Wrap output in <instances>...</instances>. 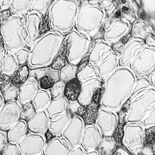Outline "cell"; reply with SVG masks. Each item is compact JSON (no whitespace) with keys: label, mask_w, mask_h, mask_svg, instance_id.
I'll return each mask as SVG.
<instances>
[{"label":"cell","mask_w":155,"mask_h":155,"mask_svg":"<svg viewBox=\"0 0 155 155\" xmlns=\"http://www.w3.org/2000/svg\"><path fill=\"white\" fill-rule=\"evenodd\" d=\"M137 78L129 67L119 66L104 82L101 107L119 112L129 99Z\"/></svg>","instance_id":"1"},{"label":"cell","mask_w":155,"mask_h":155,"mask_svg":"<svg viewBox=\"0 0 155 155\" xmlns=\"http://www.w3.org/2000/svg\"><path fill=\"white\" fill-rule=\"evenodd\" d=\"M107 14L99 4L80 0L75 25L78 31L93 41L103 37Z\"/></svg>","instance_id":"2"},{"label":"cell","mask_w":155,"mask_h":155,"mask_svg":"<svg viewBox=\"0 0 155 155\" xmlns=\"http://www.w3.org/2000/svg\"><path fill=\"white\" fill-rule=\"evenodd\" d=\"M66 35L50 30L44 32L31 48L28 62L30 69L50 66L60 51Z\"/></svg>","instance_id":"3"},{"label":"cell","mask_w":155,"mask_h":155,"mask_svg":"<svg viewBox=\"0 0 155 155\" xmlns=\"http://www.w3.org/2000/svg\"><path fill=\"white\" fill-rule=\"evenodd\" d=\"M80 0H55L48 14L50 30L67 35L75 27Z\"/></svg>","instance_id":"4"},{"label":"cell","mask_w":155,"mask_h":155,"mask_svg":"<svg viewBox=\"0 0 155 155\" xmlns=\"http://www.w3.org/2000/svg\"><path fill=\"white\" fill-rule=\"evenodd\" d=\"M0 37L9 52L13 54L23 48L29 49L26 44L25 15H13L0 25Z\"/></svg>","instance_id":"5"},{"label":"cell","mask_w":155,"mask_h":155,"mask_svg":"<svg viewBox=\"0 0 155 155\" xmlns=\"http://www.w3.org/2000/svg\"><path fill=\"white\" fill-rule=\"evenodd\" d=\"M68 44L67 54L68 63L77 66L87 54L93 41L81 34L75 28L66 35Z\"/></svg>","instance_id":"6"},{"label":"cell","mask_w":155,"mask_h":155,"mask_svg":"<svg viewBox=\"0 0 155 155\" xmlns=\"http://www.w3.org/2000/svg\"><path fill=\"white\" fill-rule=\"evenodd\" d=\"M126 117L133 114H141L143 119L155 108V87H151L132 96Z\"/></svg>","instance_id":"7"},{"label":"cell","mask_w":155,"mask_h":155,"mask_svg":"<svg viewBox=\"0 0 155 155\" xmlns=\"http://www.w3.org/2000/svg\"><path fill=\"white\" fill-rule=\"evenodd\" d=\"M130 68L138 78L146 77L155 68V49L145 44L141 51L132 61Z\"/></svg>","instance_id":"8"},{"label":"cell","mask_w":155,"mask_h":155,"mask_svg":"<svg viewBox=\"0 0 155 155\" xmlns=\"http://www.w3.org/2000/svg\"><path fill=\"white\" fill-rule=\"evenodd\" d=\"M46 144L44 135L29 131L18 144L20 155L43 154Z\"/></svg>","instance_id":"9"},{"label":"cell","mask_w":155,"mask_h":155,"mask_svg":"<svg viewBox=\"0 0 155 155\" xmlns=\"http://www.w3.org/2000/svg\"><path fill=\"white\" fill-rule=\"evenodd\" d=\"M22 105L18 100L6 102L0 110V129L7 131L20 119Z\"/></svg>","instance_id":"10"},{"label":"cell","mask_w":155,"mask_h":155,"mask_svg":"<svg viewBox=\"0 0 155 155\" xmlns=\"http://www.w3.org/2000/svg\"><path fill=\"white\" fill-rule=\"evenodd\" d=\"M85 126L82 118L75 115L71 117L61 135L69 143L72 150L80 146Z\"/></svg>","instance_id":"11"},{"label":"cell","mask_w":155,"mask_h":155,"mask_svg":"<svg viewBox=\"0 0 155 155\" xmlns=\"http://www.w3.org/2000/svg\"><path fill=\"white\" fill-rule=\"evenodd\" d=\"M27 45L31 51L35 43L45 32L42 31L44 18L35 12H28L25 14Z\"/></svg>","instance_id":"12"},{"label":"cell","mask_w":155,"mask_h":155,"mask_svg":"<svg viewBox=\"0 0 155 155\" xmlns=\"http://www.w3.org/2000/svg\"><path fill=\"white\" fill-rule=\"evenodd\" d=\"M119 123L116 113L101 107L99 108L95 124L103 136H112Z\"/></svg>","instance_id":"13"},{"label":"cell","mask_w":155,"mask_h":155,"mask_svg":"<svg viewBox=\"0 0 155 155\" xmlns=\"http://www.w3.org/2000/svg\"><path fill=\"white\" fill-rule=\"evenodd\" d=\"M38 81L39 88L50 90L55 83L60 80L59 71L50 66L30 69V75Z\"/></svg>","instance_id":"14"},{"label":"cell","mask_w":155,"mask_h":155,"mask_svg":"<svg viewBox=\"0 0 155 155\" xmlns=\"http://www.w3.org/2000/svg\"><path fill=\"white\" fill-rule=\"evenodd\" d=\"M128 41L123 48L119 57L121 66L129 67L140 54L145 44L143 40L137 38H133Z\"/></svg>","instance_id":"15"},{"label":"cell","mask_w":155,"mask_h":155,"mask_svg":"<svg viewBox=\"0 0 155 155\" xmlns=\"http://www.w3.org/2000/svg\"><path fill=\"white\" fill-rule=\"evenodd\" d=\"M103 137L95 124L85 125L81 144L86 151L97 150Z\"/></svg>","instance_id":"16"},{"label":"cell","mask_w":155,"mask_h":155,"mask_svg":"<svg viewBox=\"0 0 155 155\" xmlns=\"http://www.w3.org/2000/svg\"><path fill=\"white\" fill-rule=\"evenodd\" d=\"M102 84V82L98 77L89 79L82 82L78 101L84 106L91 104L93 102L95 94L101 87Z\"/></svg>","instance_id":"17"},{"label":"cell","mask_w":155,"mask_h":155,"mask_svg":"<svg viewBox=\"0 0 155 155\" xmlns=\"http://www.w3.org/2000/svg\"><path fill=\"white\" fill-rule=\"evenodd\" d=\"M102 38L95 41L94 47L89 54V63L97 67L111 54L114 50Z\"/></svg>","instance_id":"18"},{"label":"cell","mask_w":155,"mask_h":155,"mask_svg":"<svg viewBox=\"0 0 155 155\" xmlns=\"http://www.w3.org/2000/svg\"><path fill=\"white\" fill-rule=\"evenodd\" d=\"M72 149L68 141L61 136H54L47 143L43 154L71 155Z\"/></svg>","instance_id":"19"},{"label":"cell","mask_w":155,"mask_h":155,"mask_svg":"<svg viewBox=\"0 0 155 155\" xmlns=\"http://www.w3.org/2000/svg\"><path fill=\"white\" fill-rule=\"evenodd\" d=\"M50 120L45 110L36 111L27 121L28 130L44 135L48 130Z\"/></svg>","instance_id":"20"},{"label":"cell","mask_w":155,"mask_h":155,"mask_svg":"<svg viewBox=\"0 0 155 155\" xmlns=\"http://www.w3.org/2000/svg\"><path fill=\"white\" fill-rule=\"evenodd\" d=\"M19 88L17 100L22 106L31 102L39 88L37 80L30 76L26 81Z\"/></svg>","instance_id":"21"},{"label":"cell","mask_w":155,"mask_h":155,"mask_svg":"<svg viewBox=\"0 0 155 155\" xmlns=\"http://www.w3.org/2000/svg\"><path fill=\"white\" fill-rule=\"evenodd\" d=\"M119 64V56L114 50L109 57L96 67L98 77L102 82H104L120 66Z\"/></svg>","instance_id":"22"},{"label":"cell","mask_w":155,"mask_h":155,"mask_svg":"<svg viewBox=\"0 0 155 155\" xmlns=\"http://www.w3.org/2000/svg\"><path fill=\"white\" fill-rule=\"evenodd\" d=\"M68 101L64 95L52 99L45 111L50 120L67 112Z\"/></svg>","instance_id":"23"},{"label":"cell","mask_w":155,"mask_h":155,"mask_svg":"<svg viewBox=\"0 0 155 155\" xmlns=\"http://www.w3.org/2000/svg\"><path fill=\"white\" fill-rule=\"evenodd\" d=\"M27 122L20 119L7 131L9 142L18 144L28 132Z\"/></svg>","instance_id":"24"},{"label":"cell","mask_w":155,"mask_h":155,"mask_svg":"<svg viewBox=\"0 0 155 155\" xmlns=\"http://www.w3.org/2000/svg\"><path fill=\"white\" fill-rule=\"evenodd\" d=\"M71 117L67 112L50 120L48 131L53 136H61L69 124Z\"/></svg>","instance_id":"25"},{"label":"cell","mask_w":155,"mask_h":155,"mask_svg":"<svg viewBox=\"0 0 155 155\" xmlns=\"http://www.w3.org/2000/svg\"><path fill=\"white\" fill-rule=\"evenodd\" d=\"M81 83L76 77L65 83L64 95L68 101L78 99L80 95Z\"/></svg>","instance_id":"26"},{"label":"cell","mask_w":155,"mask_h":155,"mask_svg":"<svg viewBox=\"0 0 155 155\" xmlns=\"http://www.w3.org/2000/svg\"><path fill=\"white\" fill-rule=\"evenodd\" d=\"M52 99L50 90L39 88L31 103L36 111L45 110Z\"/></svg>","instance_id":"27"},{"label":"cell","mask_w":155,"mask_h":155,"mask_svg":"<svg viewBox=\"0 0 155 155\" xmlns=\"http://www.w3.org/2000/svg\"><path fill=\"white\" fill-rule=\"evenodd\" d=\"M19 66L14 54L7 51L0 61V73L11 76Z\"/></svg>","instance_id":"28"},{"label":"cell","mask_w":155,"mask_h":155,"mask_svg":"<svg viewBox=\"0 0 155 155\" xmlns=\"http://www.w3.org/2000/svg\"><path fill=\"white\" fill-rule=\"evenodd\" d=\"M30 68L28 63L20 65L11 76V83L19 87L29 77Z\"/></svg>","instance_id":"29"},{"label":"cell","mask_w":155,"mask_h":155,"mask_svg":"<svg viewBox=\"0 0 155 155\" xmlns=\"http://www.w3.org/2000/svg\"><path fill=\"white\" fill-rule=\"evenodd\" d=\"M54 1L52 0H31L28 12L37 13L44 18L48 15Z\"/></svg>","instance_id":"30"},{"label":"cell","mask_w":155,"mask_h":155,"mask_svg":"<svg viewBox=\"0 0 155 155\" xmlns=\"http://www.w3.org/2000/svg\"><path fill=\"white\" fill-rule=\"evenodd\" d=\"M68 42L66 38L60 51L50 66L52 68L60 71L68 63Z\"/></svg>","instance_id":"31"},{"label":"cell","mask_w":155,"mask_h":155,"mask_svg":"<svg viewBox=\"0 0 155 155\" xmlns=\"http://www.w3.org/2000/svg\"><path fill=\"white\" fill-rule=\"evenodd\" d=\"M117 146L112 136H103L97 150L100 155H113Z\"/></svg>","instance_id":"32"},{"label":"cell","mask_w":155,"mask_h":155,"mask_svg":"<svg viewBox=\"0 0 155 155\" xmlns=\"http://www.w3.org/2000/svg\"><path fill=\"white\" fill-rule=\"evenodd\" d=\"M31 0H12L10 9L12 15H25L28 12Z\"/></svg>","instance_id":"33"},{"label":"cell","mask_w":155,"mask_h":155,"mask_svg":"<svg viewBox=\"0 0 155 155\" xmlns=\"http://www.w3.org/2000/svg\"><path fill=\"white\" fill-rule=\"evenodd\" d=\"M99 108L97 104L93 102L86 106L85 111L81 117L85 125L95 123Z\"/></svg>","instance_id":"34"},{"label":"cell","mask_w":155,"mask_h":155,"mask_svg":"<svg viewBox=\"0 0 155 155\" xmlns=\"http://www.w3.org/2000/svg\"><path fill=\"white\" fill-rule=\"evenodd\" d=\"M96 77H98L97 68L90 63L77 75V77L81 83L89 79Z\"/></svg>","instance_id":"35"},{"label":"cell","mask_w":155,"mask_h":155,"mask_svg":"<svg viewBox=\"0 0 155 155\" xmlns=\"http://www.w3.org/2000/svg\"><path fill=\"white\" fill-rule=\"evenodd\" d=\"M77 66L68 63L60 71V80L66 83L71 79L77 77Z\"/></svg>","instance_id":"36"},{"label":"cell","mask_w":155,"mask_h":155,"mask_svg":"<svg viewBox=\"0 0 155 155\" xmlns=\"http://www.w3.org/2000/svg\"><path fill=\"white\" fill-rule=\"evenodd\" d=\"M86 107L80 104L78 100L68 101L67 113L71 117L75 115L81 117L85 111Z\"/></svg>","instance_id":"37"},{"label":"cell","mask_w":155,"mask_h":155,"mask_svg":"<svg viewBox=\"0 0 155 155\" xmlns=\"http://www.w3.org/2000/svg\"><path fill=\"white\" fill-rule=\"evenodd\" d=\"M2 93L6 102L17 100L19 92V88L11 83L2 91Z\"/></svg>","instance_id":"38"},{"label":"cell","mask_w":155,"mask_h":155,"mask_svg":"<svg viewBox=\"0 0 155 155\" xmlns=\"http://www.w3.org/2000/svg\"><path fill=\"white\" fill-rule=\"evenodd\" d=\"M19 66L28 63L31 51L26 48H22L13 53Z\"/></svg>","instance_id":"39"},{"label":"cell","mask_w":155,"mask_h":155,"mask_svg":"<svg viewBox=\"0 0 155 155\" xmlns=\"http://www.w3.org/2000/svg\"><path fill=\"white\" fill-rule=\"evenodd\" d=\"M144 146L155 149V126L145 129Z\"/></svg>","instance_id":"40"},{"label":"cell","mask_w":155,"mask_h":155,"mask_svg":"<svg viewBox=\"0 0 155 155\" xmlns=\"http://www.w3.org/2000/svg\"><path fill=\"white\" fill-rule=\"evenodd\" d=\"M65 83L60 80L57 81L50 90L52 99L64 95Z\"/></svg>","instance_id":"41"},{"label":"cell","mask_w":155,"mask_h":155,"mask_svg":"<svg viewBox=\"0 0 155 155\" xmlns=\"http://www.w3.org/2000/svg\"><path fill=\"white\" fill-rule=\"evenodd\" d=\"M152 87L146 77L138 78L137 81L131 96L139 91Z\"/></svg>","instance_id":"42"},{"label":"cell","mask_w":155,"mask_h":155,"mask_svg":"<svg viewBox=\"0 0 155 155\" xmlns=\"http://www.w3.org/2000/svg\"><path fill=\"white\" fill-rule=\"evenodd\" d=\"M36 112L31 102L23 106L20 119L27 121Z\"/></svg>","instance_id":"43"},{"label":"cell","mask_w":155,"mask_h":155,"mask_svg":"<svg viewBox=\"0 0 155 155\" xmlns=\"http://www.w3.org/2000/svg\"><path fill=\"white\" fill-rule=\"evenodd\" d=\"M124 127L123 124L119 123L112 136L117 145H122L124 135Z\"/></svg>","instance_id":"44"},{"label":"cell","mask_w":155,"mask_h":155,"mask_svg":"<svg viewBox=\"0 0 155 155\" xmlns=\"http://www.w3.org/2000/svg\"><path fill=\"white\" fill-rule=\"evenodd\" d=\"M20 155L18 144L9 142L1 155Z\"/></svg>","instance_id":"45"},{"label":"cell","mask_w":155,"mask_h":155,"mask_svg":"<svg viewBox=\"0 0 155 155\" xmlns=\"http://www.w3.org/2000/svg\"><path fill=\"white\" fill-rule=\"evenodd\" d=\"M155 108L150 112L142 120V125L145 129L155 126Z\"/></svg>","instance_id":"46"},{"label":"cell","mask_w":155,"mask_h":155,"mask_svg":"<svg viewBox=\"0 0 155 155\" xmlns=\"http://www.w3.org/2000/svg\"><path fill=\"white\" fill-rule=\"evenodd\" d=\"M8 143L7 131L0 129V155Z\"/></svg>","instance_id":"47"},{"label":"cell","mask_w":155,"mask_h":155,"mask_svg":"<svg viewBox=\"0 0 155 155\" xmlns=\"http://www.w3.org/2000/svg\"><path fill=\"white\" fill-rule=\"evenodd\" d=\"M11 76L4 74L0 73V91H2L11 83Z\"/></svg>","instance_id":"48"},{"label":"cell","mask_w":155,"mask_h":155,"mask_svg":"<svg viewBox=\"0 0 155 155\" xmlns=\"http://www.w3.org/2000/svg\"><path fill=\"white\" fill-rule=\"evenodd\" d=\"M12 15L10 8L0 11V25L8 21Z\"/></svg>","instance_id":"49"},{"label":"cell","mask_w":155,"mask_h":155,"mask_svg":"<svg viewBox=\"0 0 155 155\" xmlns=\"http://www.w3.org/2000/svg\"><path fill=\"white\" fill-rule=\"evenodd\" d=\"M113 155H131L123 145H117Z\"/></svg>","instance_id":"50"},{"label":"cell","mask_w":155,"mask_h":155,"mask_svg":"<svg viewBox=\"0 0 155 155\" xmlns=\"http://www.w3.org/2000/svg\"><path fill=\"white\" fill-rule=\"evenodd\" d=\"M89 56L87 55L84 57L77 66V73L83 70L89 63Z\"/></svg>","instance_id":"51"},{"label":"cell","mask_w":155,"mask_h":155,"mask_svg":"<svg viewBox=\"0 0 155 155\" xmlns=\"http://www.w3.org/2000/svg\"><path fill=\"white\" fill-rule=\"evenodd\" d=\"M12 0H0V11L9 9Z\"/></svg>","instance_id":"52"},{"label":"cell","mask_w":155,"mask_h":155,"mask_svg":"<svg viewBox=\"0 0 155 155\" xmlns=\"http://www.w3.org/2000/svg\"><path fill=\"white\" fill-rule=\"evenodd\" d=\"M139 154L155 155V149L152 147L144 146Z\"/></svg>","instance_id":"53"},{"label":"cell","mask_w":155,"mask_h":155,"mask_svg":"<svg viewBox=\"0 0 155 155\" xmlns=\"http://www.w3.org/2000/svg\"><path fill=\"white\" fill-rule=\"evenodd\" d=\"M145 44L147 46L155 49L154 38L150 35L147 36L146 38Z\"/></svg>","instance_id":"54"},{"label":"cell","mask_w":155,"mask_h":155,"mask_svg":"<svg viewBox=\"0 0 155 155\" xmlns=\"http://www.w3.org/2000/svg\"><path fill=\"white\" fill-rule=\"evenodd\" d=\"M86 151L82 147L80 146L72 150L71 155H85Z\"/></svg>","instance_id":"55"},{"label":"cell","mask_w":155,"mask_h":155,"mask_svg":"<svg viewBox=\"0 0 155 155\" xmlns=\"http://www.w3.org/2000/svg\"><path fill=\"white\" fill-rule=\"evenodd\" d=\"M146 78L150 82L152 86L155 87V69L151 71Z\"/></svg>","instance_id":"56"},{"label":"cell","mask_w":155,"mask_h":155,"mask_svg":"<svg viewBox=\"0 0 155 155\" xmlns=\"http://www.w3.org/2000/svg\"><path fill=\"white\" fill-rule=\"evenodd\" d=\"M0 110H1L6 103V102L1 92H0Z\"/></svg>","instance_id":"57"},{"label":"cell","mask_w":155,"mask_h":155,"mask_svg":"<svg viewBox=\"0 0 155 155\" xmlns=\"http://www.w3.org/2000/svg\"><path fill=\"white\" fill-rule=\"evenodd\" d=\"M85 155H100V153L97 150H92L87 151H86Z\"/></svg>","instance_id":"58"},{"label":"cell","mask_w":155,"mask_h":155,"mask_svg":"<svg viewBox=\"0 0 155 155\" xmlns=\"http://www.w3.org/2000/svg\"><path fill=\"white\" fill-rule=\"evenodd\" d=\"M140 17L142 19L145 20L146 19V14L145 12L142 11L140 14Z\"/></svg>","instance_id":"59"}]
</instances>
